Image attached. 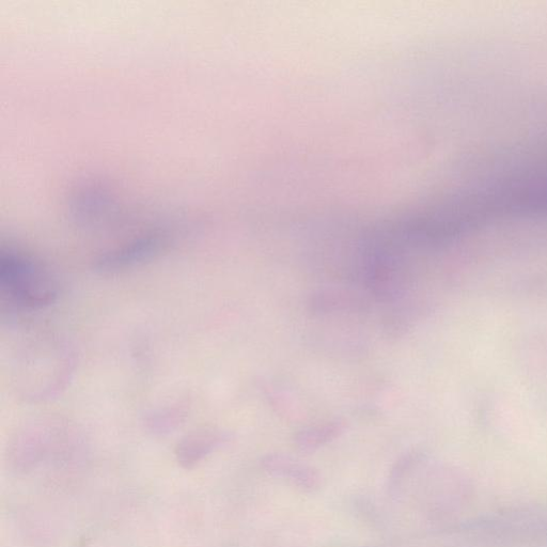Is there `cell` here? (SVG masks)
I'll use <instances>...</instances> for the list:
<instances>
[{
    "label": "cell",
    "mask_w": 547,
    "mask_h": 547,
    "mask_svg": "<svg viewBox=\"0 0 547 547\" xmlns=\"http://www.w3.org/2000/svg\"><path fill=\"white\" fill-rule=\"evenodd\" d=\"M0 280L10 298L25 308H43L57 298L58 288L53 276L41 265L26 258H3Z\"/></svg>",
    "instance_id": "6da1fadb"
},
{
    "label": "cell",
    "mask_w": 547,
    "mask_h": 547,
    "mask_svg": "<svg viewBox=\"0 0 547 547\" xmlns=\"http://www.w3.org/2000/svg\"><path fill=\"white\" fill-rule=\"evenodd\" d=\"M367 305L368 302L362 294L345 289L319 290L311 294L308 301V308L315 315L362 311Z\"/></svg>",
    "instance_id": "7a4b0ae2"
},
{
    "label": "cell",
    "mask_w": 547,
    "mask_h": 547,
    "mask_svg": "<svg viewBox=\"0 0 547 547\" xmlns=\"http://www.w3.org/2000/svg\"><path fill=\"white\" fill-rule=\"evenodd\" d=\"M156 244L151 241L137 243L118 253L103 257L96 265V270L102 274H111L135 267L136 264L148 260L155 252Z\"/></svg>",
    "instance_id": "3957f363"
},
{
    "label": "cell",
    "mask_w": 547,
    "mask_h": 547,
    "mask_svg": "<svg viewBox=\"0 0 547 547\" xmlns=\"http://www.w3.org/2000/svg\"><path fill=\"white\" fill-rule=\"evenodd\" d=\"M346 429L342 420H333L330 423L309 427L295 436V443L303 450L316 449L328 442H332Z\"/></svg>",
    "instance_id": "277c9868"
}]
</instances>
